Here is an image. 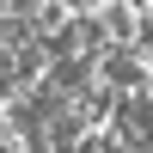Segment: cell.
<instances>
[{
  "instance_id": "1",
  "label": "cell",
  "mask_w": 153,
  "mask_h": 153,
  "mask_svg": "<svg viewBox=\"0 0 153 153\" xmlns=\"http://www.w3.org/2000/svg\"><path fill=\"white\" fill-rule=\"evenodd\" d=\"M92 68H98V86H110L117 98L153 92V61H147L135 43H104V49L92 55Z\"/></svg>"
}]
</instances>
